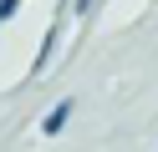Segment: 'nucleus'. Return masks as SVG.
<instances>
[{
  "instance_id": "2",
  "label": "nucleus",
  "mask_w": 158,
  "mask_h": 152,
  "mask_svg": "<svg viewBox=\"0 0 158 152\" xmlns=\"http://www.w3.org/2000/svg\"><path fill=\"white\" fill-rule=\"evenodd\" d=\"M15 10H21V0H0V20H10Z\"/></svg>"
},
{
  "instance_id": "1",
  "label": "nucleus",
  "mask_w": 158,
  "mask_h": 152,
  "mask_svg": "<svg viewBox=\"0 0 158 152\" xmlns=\"http://www.w3.org/2000/svg\"><path fill=\"white\" fill-rule=\"evenodd\" d=\"M66 117H72V101H56V107L41 117V132H46V137H56V132L66 127Z\"/></svg>"
}]
</instances>
